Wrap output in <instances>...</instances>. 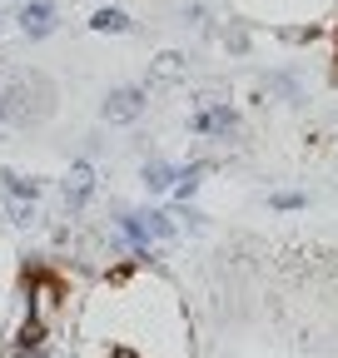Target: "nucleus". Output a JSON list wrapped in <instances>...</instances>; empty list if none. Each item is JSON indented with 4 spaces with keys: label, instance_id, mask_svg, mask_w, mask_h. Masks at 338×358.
<instances>
[{
    "label": "nucleus",
    "instance_id": "nucleus-1",
    "mask_svg": "<svg viewBox=\"0 0 338 358\" xmlns=\"http://www.w3.org/2000/svg\"><path fill=\"white\" fill-rule=\"evenodd\" d=\"M6 105H10V124H35L50 115V85L30 75V80H10L6 85Z\"/></svg>",
    "mask_w": 338,
    "mask_h": 358
},
{
    "label": "nucleus",
    "instance_id": "nucleus-3",
    "mask_svg": "<svg viewBox=\"0 0 338 358\" xmlns=\"http://www.w3.org/2000/svg\"><path fill=\"white\" fill-rule=\"evenodd\" d=\"M145 105H149V90H145V85H119V90H110V95L100 100V120H110V124H135V120L145 115Z\"/></svg>",
    "mask_w": 338,
    "mask_h": 358
},
{
    "label": "nucleus",
    "instance_id": "nucleus-10",
    "mask_svg": "<svg viewBox=\"0 0 338 358\" xmlns=\"http://www.w3.org/2000/svg\"><path fill=\"white\" fill-rule=\"evenodd\" d=\"M0 189H6L10 204H35L40 199V185L25 179V174H15V169H0Z\"/></svg>",
    "mask_w": 338,
    "mask_h": 358
},
{
    "label": "nucleus",
    "instance_id": "nucleus-14",
    "mask_svg": "<svg viewBox=\"0 0 338 358\" xmlns=\"http://www.w3.org/2000/svg\"><path fill=\"white\" fill-rule=\"evenodd\" d=\"M0 124H10V105H6V85H0Z\"/></svg>",
    "mask_w": 338,
    "mask_h": 358
},
{
    "label": "nucleus",
    "instance_id": "nucleus-9",
    "mask_svg": "<svg viewBox=\"0 0 338 358\" xmlns=\"http://www.w3.org/2000/svg\"><path fill=\"white\" fill-rule=\"evenodd\" d=\"M175 80H184V55H179V50H164V55L149 65L145 90H154V85H175Z\"/></svg>",
    "mask_w": 338,
    "mask_h": 358
},
{
    "label": "nucleus",
    "instance_id": "nucleus-8",
    "mask_svg": "<svg viewBox=\"0 0 338 358\" xmlns=\"http://www.w3.org/2000/svg\"><path fill=\"white\" fill-rule=\"evenodd\" d=\"M90 30H95V35H130L135 20H130V10H119V6H100V10L90 15Z\"/></svg>",
    "mask_w": 338,
    "mask_h": 358
},
{
    "label": "nucleus",
    "instance_id": "nucleus-11",
    "mask_svg": "<svg viewBox=\"0 0 338 358\" xmlns=\"http://www.w3.org/2000/svg\"><path fill=\"white\" fill-rule=\"evenodd\" d=\"M145 224H149V239H175V219H169L164 209H149Z\"/></svg>",
    "mask_w": 338,
    "mask_h": 358
},
{
    "label": "nucleus",
    "instance_id": "nucleus-12",
    "mask_svg": "<svg viewBox=\"0 0 338 358\" xmlns=\"http://www.w3.org/2000/svg\"><path fill=\"white\" fill-rule=\"evenodd\" d=\"M269 90H279L284 100H299V85H293L288 75H269Z\"/></svg>",
    "mask_w": 338,
    "mask_h": 358
},
{
    "label": "nucleus",
    "instance_id": "nucleus-13",
    "mask_svg": "<svg viewBox=\"0 0 338 358\" xmlns=\"http://www.w3.org/2000/svg\"><path fill=\"white\" fill-rule=\"evenodd\" d=\"M309 199L304 194H274V209H304Z\"/></svg>",
    "mask_w": 338,
    "mask_h": 358
},
{
    "label": "nucleus",
    "instance_id": "nucleus-7",
    "mask_svg": "<svg viewBox=\"0 0 338 358\" xmlns=\"http://www.w3.org/2000/svg\"><path fill=\"white\" fill-rule=\"evenodd\" d=\"M209 169H214V164H209V159H194V164H179V174H175V189H169V194H175L179 204H189L194 199V189L204 185V174Z\"/></svg>",
    "mask_w": 338,
    "mask_h": 358
},
{
    "label": "nucleus",
    "instance_id": "nucleus-4",
    "mask_svg": "<svg viewBox=\"0 0 338 358\" xmlns=\"http://www.w3.org/2000/svg\"><path fill=\"white\" fill-rule=\"evenodd\" d=\"M15 25H20L25 40H45V35H55V25H60L55 0H20V6H15Z\"/></svg>",
    "mask_w": 338,
    "mask_h": 358
},
{
    "label": "nucleus",
    "instance_id": "nucleus-15",
    "mask_svg": "<svg viewBox=\"0 0 338 358\" xmlns=\"http://www.w3.org/2000/svg\"><path fill=\"white\" fill-rule=\"evenodd\" d=\"M15 6H20V0H15Z\"/></svg>",
    "mask_w": 338,
    "mask_h": 358
},
{
    "label": "nucleus",
    "instance_id": "nucleus-5",
    "mask_svg": "<svg viewBox=\"0 0 338 358\" xmlns=\"http://www.w3.org/2000/svg\"><path fill=\"white\" fill-rule=\"evenodd\" d=\"M90 194H95V164H90V159H75L70 174H65V209H70V214L84 209V204H90Z\"/></svg>",
    "mask_w": 338,
    "mask_h": 358
},
{
    "label": "nucleus",
    "instance_id": "nucleus-6",
    "mask_svg": "<svg viewBox=\"0 0 338 358\" xmlns=\"http://www.w3.org/2000/svg\"><path fill=\"white\" fill-rule=\"evenodd\" d=\"M175 174H179V164H169V159H145L140 185H145L149 194H169V189H175Z\"/></svg>",
    "mask_w": 338,
    "mask_h": 358
},
{
    "label": "nucleus",
    "instance_id": "nucleus-2",
    "mask_svg": "<svg viewBox=\"0 0 338 358\" xmlns=\"http://www.w3.org/2000/svg\"><path fill=\"white\" fill-rule=\"evenodd\" d=\"M189 129L199 140H234L239 134V110L229 100H199L189 115Z\"/></svg>",
    "mask_w": 338,
    "mask_h": 358
}]
</instances>
